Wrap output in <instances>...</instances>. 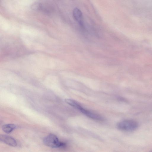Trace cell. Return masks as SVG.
<instances>
[{"instance_id":"cell-1","label":"cell","mask_w":152,"mask_h":152,"mask_svg":"<svg viewBox=\"0 0 152 152\" xmlns=\"http://www.w3.org/2000/svg\"><path fill=\"white\" fill-rule=\"evenodd\" d=\"M43 142L45 145L52 148H62L66 145L65 143L60 141L57 137L53 134L45 137Z\"/></svg>"},{"instance_id":"cell-2","label":"cell","mask_w":152,"mask_h":152,"mask_svg":"<svg viewBox=\"0 0 152 152\" xmlns=\"http://www.w3.org/2000/svg\"><path fill=\"white\" fill-rule=\"evenodd\" d=\"M138 126V123L132 120H124L118 123V128L120 130L126 131H132L135 130Z\"/></svg>"},{"instance_id":"cell-3","label":"cell","mask_w":152,"mask_h":152,"mask_svg":"<svg viewBox=\"0 0 152 152\" xmlns=\"http://www.w3.org/2000/svg\"><path fill=\"white\" fill-rule=\"evenodd\" d=\"M77 110L86 116L91 119L99 121L103 120V118L101 115L84 108L81 105Z\"/></svg>"},{"instance_id":"cell-4","label":"cell","mask_w":152,"mask_h":152,"mask_svg":"<svg viewBox=\"0 0 152 152\" xmlns=\"http://www.w3.org/2000/svg\"><path fill=\"white\" fill-rule=\"evenodd\" d=\"M73 16L75 20L82 27L84 26L83 14L81 10L78 8L74 9L72 12Z\"/></svg>"},{"instance_id":"cell-5","label":"cell","mask_w":152,"mask_h":152,"mask_svg":"<svg viewBox=\"0 0 152 152\" xmlns=\"http://www.w3.org/2000/svg\"><path fill=\"white\" fill-rule=\"evenodd\" d=\"M0 140L2 142L11 146L15 147L17 145L16 141L13 138L7 135H1Z\"/></svg>"},{"instance_id":"cell-6","label":"cell","mask_w":152,"mask_h":152,"mask_svg":"<svg viewBox=\"0 0 152 152\" xmlns=\"http://www.w3.org/2000/svg\"><path fill=\"white\" fill-rule=\"evenodd\" d=\"M16 127V126L13 124H6L2 126V129L4 132L8 134L11 133Z\"/></svg>"}]
</instances>
